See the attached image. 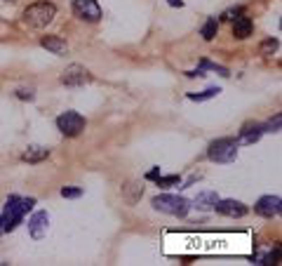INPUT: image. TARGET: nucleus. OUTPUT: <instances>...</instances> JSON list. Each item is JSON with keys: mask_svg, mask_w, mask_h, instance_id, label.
Segmentation results:
<instances>
[{"mask_svg": "<svg viewBox=\"0 0 282 266\" xmlns=\"http://www.w3.org/2000/svg\"><path fill=\"white\" fill-rule=\"evenodd\" d=\"M47 228H50V217H47V212H36L29 219V233L33 240H43L47 235Z\"/></svg>", "mask_w": 282, "mask_h": 266, "instance_id": "nucleus-10", "label": "nucleus"}, {"mask_svg": "<svg viewBox=\"0 0 282 266\" xmlns=\"http://www.w3.org/2000/svg\"><path fill=\"white\" fill-rule=\"evenodd\" d=\"M242 15V8H233V10H228V12H223V19H228V22H233L235 17H240Z\"/></svg>", "mask_w": 282, "mask_h": 266, "instance_id": "nucleus-23", "label": "nucleus"}, {"mask_svg": "<svg viewBox=\"0 0 282 266\" xmlns=\"http://www.w3.org/2000/svg\"><path fill=\"white\" fill-rule=\"evenodd\" d=\"M277 47H280V43H277V38H268V40H263L261 43V55L263 57H270V55H275L277 52Z\"/></svg>", "mask_w": 282, "mask_h": 266, "instance_id": "nucleus-18", "label": "nucleus"}, {"mask_svg": "<svg viewBox=\"0 0 282 266\" xmlns=\"http://www.w3.org/2000/svg\"><path fill=\"white\" fill-rule=\"evenodd\" d=\"M200 69H209V71H216V73H219V76H230V73H228V69H226V66H219V64L209 62V59H202V62H200Z\"/></svg>", "mask_w": 282, "mask_h": 266, "instance_id": "nucleus-20", "label": "nucleus"}, {"mask_svg": "<svg viewBox=\"0 0 282 266\" xmlns=\"http://www.w3.org/2000/svg\"><path fill=\"white\" fill-rule=\"evenodd\" d=\"M158 177H160V167H153L151 172H146V179H153V181H155Z\"/></svg>", "mask_w": 282, "mask_h": 266, "instance_id": "nucleus-24", "label": "nucleus"}, {"mask_svg": "<svg viewBox=\"0 0 282 266\" xmlns=\"http://www.w3.org/2000/svg\"><path fill=\"white\" fill-rule=\"evenodd\" d=\"M90 80H92L90 71L85 69V66H80V64H71L69 69L61 73V83L69 87H80L85 83H90Z\"/></svg>", "mask_w": 282, "mask_h": 266, "instance_id": "nucleus-7", "label": "nucleus"}, {"mask_svg": "<svg viewBox=\"0 0 282 266\" xmlns=\"http://www.w3.org/2000/svg\"><path fill=\"white\" fill-rule=\"evenodd\" d=\"M280 123H282V116L277 113V116H275L268 125H263V132H280Z\"/></svg>", "mask_w": 282, "mask_h": 266, "instance_id": "nucleus-22", "label": "nucleus"}, {"mask_svg": "<svg viewBox=\"0 0 282 266\" xmlns=\"http://www.w3.org/2000/svg\"><path fill=\"white\" fill-rule=\"evenodd\" d=\"M40 45L45 47V50H50L52 55H66V50H69L66 40L59 38V36H45V38L40 40Z\"/></svg>", "mask_w": 282, "mask_h": 266, "instance_id": "nucleus-13", "label": "nucleus"}, {"mask_svg": "<svg viewBox=\"0 0 282 266\" xmlns=\"http://www.w3.org/2000/svg\"><path fill=\"white\" fill-rule=\"evenodd\" d=\"M153 207L158 212H165V214H172V217H186L188 210H191V203L181 196H169V193H162V196H155L151 200Z\"/></svg>", "mask_w": 282, "mask_h": 266, "instance_id": "nucleus-4", "label": "nucleus"}, {"mask_svg": "<svg viewBox=\"0 0 282 266\" xmlns=\"http://www.w3.org/2000/svg\"><path fill=\"white\" fill-rule=\"evenodd\" d=\"M237 144L235 139H230V137H221V139L212 141L209 146H207V158L212 160V163H233L237 158Z\"/></svg>", "mask_w": 282, "mask_h": 266, "instance_id": "nucleus-3", "label": "nucleus"}, {"mask_svg": "<svg viewBox=\"0 0 282 266\" xmlns=\"http://www.w3.org/2000/svg\"><path fill=\"white\" fill-rule=\"evenodd\" d=\"M216 200H219V196H216L214 191H205V193H200V196L195 198V205H198L200 210H209V207H214Z\"/></svg>", "mask_w": 282, "mask_h": 266, "instance_id": "nucleus-15", "label": "nucleus"}, {"mask_svg": "<svg viewBox=\"0 0 282 266\" xmlns=\"http://www.w3.org/2000/svg\"><path fill=\"white\" fill-rule=\"evenodd\" d=\"M54 17H57V8L52 3H45V0L33 3L24 10V22L29 24L31 29H45L47 24L54 22Z\"/></svg>", "mask_w": 282, "mask_h": 266, "instance_id": "nucleus-2", "label": "nucleus"}, {"mask_svg": "<svg viewBox=\"0 0 282 266\" xmlns=\"http://www.w3.org/2000/svg\"><path fill=\"white\" fill-rule=\"evenodd\" d=\"M57 127L66 137H78L85 130V118L80 113H76V111H66V113H61L57 118Z\"/></svg>", "mask_w": 282, "mask_h": 266, "instance_id": "nucleus-5", "label": "nucleus"}, {"mask_svg": "<svg viewBox=\"0 0 282 266\" xmlns=\"http://www.w3.org/2000/svg\"><path fill=\"white\" fill-rule=\"evenodd\" d=\"M254 212L261 214V217H266V219H273L282 212V200L280 196H261L254 205Z\"/></svg>", "mask_w": 282, "mask_h": 266, "instance_id": "nucleus-8", "label": "nucleus"}, {"mask_svg": "<svg viewBox=\"0 0 282 266\" xmlns=\"http://www.w3.org/2000/svg\"><path fill=\"white\" fill-rule=\"evenodd\" d=\"M155 184H158V186L160 188H167V186H174V184H181V177H179V174H169V177H158V179H155Z\"/></svg>", "mask_w": 282, "mask_h": 266, "instance_id": "nucleus-19", "label": "nucleus"}, {"mask_svg": "<svg viewBox=\"0 0 282 266\" xmlns=\"http://www.w3.org/2000/svg\"><path fill=\"white\" fill-rule=\"evenodd\" d=\"M45 158H50V149L47 146H40V144H33L22 153L24 163H43Z\"/></svg>", "mask_w": 282, "mask_h": 266, "instance_id": "nucleus-12", "label": "nucleus"}, {"mask_svg": "<svg viewBox=\"0 0 282 266\" xmlns=\"http://www.w3.org/2000/svg\"><path fill=\"white\" fill-rule=\"evenodd\" d=\"M17 97H19V99H33V92H31V90H19Z\"/></svg>", "mask_w": 282, "mask_h": 266, "instance_id": "nucleus-25", "label": "nucleus"}, {"mask_svg": "<svg viewBox=\"0 0 282 266\" xmlns=\"http://www.w3.org/2000/svg\"><path fill=\"white\" fill-rule=\"evenodd\" d=\"M261 134H263V127L261 125H244L235 141L237 144H254V141L261 139Z\"/></svg>", "mask_w": 282, "mask_h": 266, "instance_id": "nucleus-14", "label": "nucleus"}, {"mask_svg": "<svg viewBox=\"0 0 282 266\" xmlns=\"http://www.w3.org/2000/svg\"><path fill=\"white\" fill-rule=\"evenodd\" d=\"M221 92L219 87H207L205 92H198V94H188V99L191 102H207V99H212V97H216V94Z\"/></svg>", "mask_w": 282, "mask_h": 266, "instance_id": "nucleus-17", "label": "nucleus"}, {"mask_svg": "<svg viewBox=\"0 0 282 266\" xmlns=\"http://www.w3.org/2000/svg\"><path fill=\"white\" fill-rule=\"evenodd\" d=\"M61 196H64V198H80V196H83V188L64 186V188H61Z\"/></svg>", "mask_w": 282, "mask_h": 266, "instance_id": "nucleus-21", "label": "nucleus"}, {"mask_svg": "<svg viewBox=\"0 0 282 266\" xmlns=\"http://www.w3.org/2000/svg\"><path fill=\"white\" fill-rule=\"evenodd\" d=\"M216 31H219V22H216V17H209L205 22V26H202V38L205 40H214V36H216Z\"/></svg>", "mask_w": 282, "mask_h": 266, "instance_id": "nucleus-16", "label": "nucleus"}, {"mask_svg": "<svg viewBox=\"0 0 282 266\" xmlns=\"http://www.w3.org/2000/svg\"><path fill=\"white\" fill-rule=\"evenodd\" d=\"M36 205V198H19V196H10L5 203V212H3V224L5 231H15L22 224L24 214Z\"/></svg>", "mask_w": 282, "mask_h": 266, "instance_id": "nucleus-1", "label": "nucleus"}, {"mask_svg": "<svg viewBox=\"0 0 282 266\" xmlns=\"http://www.w3.org/2000/svg\"><path fill=\"white\" fill-rule=\"evenodd\" d=\"M252 33H254V24H252V19H249V17L240 15V17H235V19H233V36H235L237 40L249 38Z\"/></svg>", "mask_w": 282, "mask_h": 266, "instance_id": "nucleus-11", "label": "nucleus"}, {"mask_svg": "<svg viewBox=\"0 0 282 266\" xmlns=\"http://www.w3.org/2000/svg\"><path fill=\"white\" fill-rule=\"evenodd\" d=\"M214 210L219 212V214H223V217L240 219V217H244V214H247V205L240 203V200L228 198V200H216V203H214Z\"/></svg>", "mask_w": 282, "mask_h": 266, "instance_id": "nucleus-9", "label": "nucleus"}, {"mask_svg": "<svg viewBox=\"0 0 282 266\" xmlns=\"http://www.w3.org/2000/svg\"><path fill=\"white\" fill-rule=\"evenodd\" d=\"M172 8H183V0H167Z\"/></svg>", "mask_w": 282, "mask_h": 266, "instance_id": "nucleus-26", "label": "nucleus"}, {"mask_svg": "<svg viewBox=\"0 0 282 266\" xmlns=\"http://www.w3.org/2000/svg\"><path fill=\"white\" fill-rule=\"evenodd\" d=\"M73 15L83 22H99L101 19V8L97 0H73Z\"/></svg>", "mask_w": 282, "mask_h": 266, "instance_id": "nucleus-6", "label": "nucleus"}]
</instances>
